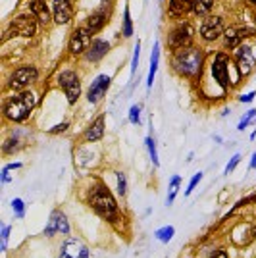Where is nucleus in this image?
<instances>
[{
	"instance_id": "14",
	"label": "nucleus",
	"mask_w": 256,
	"mask_h": 258,
	"mask_svg": "<svg viewBox=\"0 0 256 258\" xmlns=\"http://www.w3.org/2000/svg\"><path fill=\"white\" fill-rule=\"evenodd\" d=\"M58 258H89V249L79 239H67L60 249Z\"/></svg>"
},
{
	"instance_id": "23",
	"label": "nucleus",
	"mask_w": 256,
	"mask_h": 258,
	"mask_svg": "<svg viewBox=\"0 0 256 258\" xmlns=\"http://www.w3.org/2000/svg\"><path fill=\"white\" fill-rule=\"evenodd\" d=\"M212 8H214V0H194L192 14L198 16V18H204V16H208L212 12Z\"/></svg>"
},
{
	"instance_id": "39",
	"label": "nucleus",
	"mask_w": 256,
	"mask_h": 258,
	"mask_svg": "<svg viewBox=\"0 0 256 258\" xmlns=\"http://www.w3.org/2000/svg\"><path fill=\"white\" fill-rule=\"evenodd\" d=\"M64 129H67V124H62V126H56V128L50 129V133H60V131H64Z\"/></svg>"
},
{
	"instance_id": "34",
	"label": "nucleus",
	"mask_w": 256,
	"mask_h": 258,
	"mask_svg": "<svg viewBox=\"0 0 256 258\" xmlns=\"http://www.w3.org/2000/svg\"><path fill=\"white\" fill-rule=\"evenodd\" d=\"M239 160H241V154H235L231 160L227 162V166H225V175H229L235 168H237V164H239Z\"/></svg>"
},
{
	"instance_id": "1",
	"label": "nucleus",
	"mask_w": 256,
	"mask_h": 258,
	"mask_svg": "<svg viewBox=\"0 0 256 258\" xmlns=\"http://www.w3.org/2000/svg\"><path fill=\"white\" fill-rule=\"evenodd\" d=\"M202 64H204V54L200 48L187 46V48L173 52L171 65L183 77H198L202 73Z\"/></svg>"
},
{
	"instance_id": "16",
	"label": "nucleus",
	"mask_w": 256,
	"mask_h": 258,
	"mask_svg": "<svg viewBox=\"0 0 256 258\" xmlns=\"http://www.w3.org/2000/svg\"><path fill=\"white\" fill-rule=\"evenodd\" d=\"M52 16H54V22L60 23V25L69 23V20L73 16L71 2L69 0H54L52 2Z\"/></svg>"
},
{
	"instance_id": "28",
	"label": "nucleus",
	"mask_w": 256,
	"mask_h": 258,
	"mask_svg": "<svg viewBox=\"0 0 256 258\" xmlns=\"http://www.w3.org/2000/svg\"><path fill=\"white\" fill-rule=\"evenodd\" d=\"M173 233H175V229L171 226H166V227H160L158 231H156V237L160 239L162 243H170L171 241V237H173Z\"/></svg>"
},
{
	"instance_id": "21",
	"label": "nucleus",
	"mask_w": 256,
	"mask_h": 258,
	"mask_svg": "<svg viewBox=\"0 0 256 258\" xmlns=\"http://www.w3.org/2000/svg\"><path fill=\"white\" fill-rule=\"evenodd\" d=\"M102 135H104V114H100L89 126L85 137H87V141H98V139H102Z\"/></svg>"
},
{
	"instance_id": "10",
	"label": "nucleus",
	"mask_w": 256,
	"mask_h": 258,
	"mask_svg": "<svg viewBox=\"0 0 256 258\" xmlns=\"http://www.w3.org/2000/svg\"><path fill=\"white\" fill-rule=\"evenodd\" d=\"M235 62H237V69L241 75H249L256 65V56L253 48L249 44H241L235 52Z\"/></svg>"
},
{
	"instance_id": "9",
	"label": "nucleus",
	"mask_w": 256,
	"mask_h": 258,
	"mask_svg": "<svg viewBox=\"0 0 256 258\" xmlns=\"http://www.w3.org/2000/svg\"><path fill=\"white\" fill-rule=\"evenodd\" d=\"M91 35H93V33L89 31L87 27H79V29H75V31L71 33V37H69V44H67L69 52H71V54L87 52V48H89L91 43H93V37H91Z\"/></svg>"
},
{
	"instance_id": "37",
	"label": "nucleus",
	"mask_w": 256,
	"mask_h": 258,
	"mask_svg": "<svg viewBox=\"0 0 256 258\" xmlns=\"http://www.w3.org/2000/svg\"><path fill=\"white\" fill-rule=\"evenodd\" d=\"M8 181H10V168L4 166L2 168V183H8Z\"/></svg>"
},
{
	"instance_id": "8",
	"label": "nucleus",
	"mask_w": 256,
	"mask_h": 258,
	"mask_svg": "<svg viewBox=\"0 0 256 258\" xmlns=\"http://www.w3.org/2000/svg\"><path fill=\"white\" fill-rule=\"evenodd\" d=\"M225 33V27H224V18L220 16H210L206 18L202 23H200V37L204 41H216L218 37H222Z\"/></svg>"
},
{
	"instance_id": "29",
	"label": "nucleus",
	"mask_w": 256,
	"mask_h": 258,
	"mask_svg": "<svg viewBox=\"0 0 256 258\" xmlns=\"http://www.w3.org/2000/svg\"><path fill=\"white\" fill-rule=\"evenodd\" d=\"M12 210H14L16 218H23L25 216V204H23V200L21 198H14L12 200Z\"/></svg>"
},
{
	"instance_id": "4",
	"label": "nucleus",
	"mask_w": 256,
	"mask_h": 258,
	"mask_svg": "<svg viewBox=\"0 0 256 258\" xmlns=\"http://www.w3.org/2000/svg\"><path fill=\"white\" fill-rule=\"evenodd\" d=\"M35 33H37V18L27 16V14H20L10 22V25L6 29V39H10V37H33Z\"/></svg>"
},
{
	"instance_id": "22",
	"label": "nucleus",
	"mask_w": 256,
	"mask_h": 258,
	"mask_svg": "<svg viewBox=\"0 0 256 258\" xmlns=\"http://www.w3.org/2000/svg\"><path fill=\"white\" fill-rule=\"evenodd\" d=\"M158 60H160V43H154L152 46V54H150V67H149V79H147V87L150 89L154 83V73L158 69Z\"/></svg>"
},
{
	"instance_id": "26",
	"label": "nucleus",
	"mask_w": 256,
	"mask_h": 258,
	"mask_svg": "<svg viewBox=\"0 0 256 258\" xmlns=\"http://www.w3.org/2000/svg\"><path fill=\"white\" fill-rule=\"evenodd\" d=\"M147 149H149V154H150V160L154 166H158L160 162H158V150H156V141L152 139V137H147Z\"/></svg>"
},
{
	"instance_id": "6",
	"label": "nucleus",
	"mask_w": 256,
	"mask_h": 258,
	"mask_svg": "<svg viewBox=\"0 0 256 258\" xmlns=\"http://www.w3.org/2000/svg\"><path fill=\"white\" fill-rule=\"evenodd\" d=\"M37 75H39V71H37L35 65H21L10 75L8 87L10 89H25L27 85L37 81Z\"/></svg>"
},
{
	"instance_id": "43",
	"label": "nucleus",
	"mask_w": 256,
	"mask_h": 258,
	"mask_svg": "<svg viewBox=\"0 0 256 258\" xmlns=\"http://www.w3.org/2000/svg\"><path fill=\"white\" fill-rule=\"evenodd\" d=\"M102 2H104V0H102Z\"/></svg>"
},
{
	"instance_id": "5",
	"label": "nucleus",
	"mask_w": 256,
	"mask_h": 258,
	"mask_svg": "<svg viewBox=\"0 0 256 258\" xmlns=\"http://www.w3.org/2000/svg\"><path fill=\"white\" fill-rule=\"evenodd\" d=\"M192 35H194V31H192L191 23L181 22V23H177L171 31L168 33V46L173 52H177L181 48H187V46H191Z\"/></svg>"
},
{
	"instance_id": "13",
	"label": "nucleus",
	"mask_w": 256,
	"mask_h": 258,
	"mask_svg": "<svg viewBox=\"0 0 256 258\" xmlns=\"http://www.w3.org/2000/svg\"><path fill=\"white\" fill-rule=\"evenodd\" d=\"M56 233H64V235L69 233L67 218H65L64 212H60V210H54V212L50 214V220H48V224L44 227V235H46V237H52V235H56Z\"/></svg>"
},
{
	"instance_id": "42",
	"label": "nucleus",
	"mask_w": 256,
	"mask_h": 258,
	"mask_svg": "<svg viewBox=\"0 0 256 258\" xmlns=\"http://www.w3.org/2000/svg\"><path fill=\"white\" fill-rule=\"evenodd\" d=\"M249 2H251V4H256V0H249Z\"/></svg>"
},
{
	"instance_id": "24",
	"label": "nucleus",
	"mask_w": 256,
	"mask_h": 258,
	"mask_svg": "<svg viewBox=\"0 0 256 258\" xmlns=\"http://www.w3.org/2000/svg\"><path fill=\"white\" fill-rule=\"evenodd\" d=\"M179 183H181V177L179 175H173L171 181H170V189H168V198H166V204L171 206L173 200H175V194L179 191Z\"/></svg>"
},
{
	"instance_id": "36",
	"label": "nucleus",
	"mask_w": 256,
	"mask_h": 258,
	"mask_svg": "<svg viewBox=\"0 0 256 258\" xmlns=\"http://www.w3.org/2000/svg\"><path fill=\"white\" fill-rule=\"evenodd\" d=\"M8 237H10V226H2V251L8 247Z\"/></svg>"
},
{
	"instance_id": "35",
	"label": "nucleus",
	"mask_w": 256,
	"mask_h": 258,
	"mask_svg": "<svg viewBox=\"0 0 256 258\" xmlns=\"http://www.w3.org/2000/svg\"><path fill=\"white\" fill-rule=\"evenodd\" d=\"M202 179V172H196L194 175H192V179L189 181V187H187V191H185V194H191V191L198 185V181Z\"/></svg>"
},
{
	"instance_id": "38",
	"label": "nucleus",
	"mask_w": 256,
	"mask_h": 258,
	"mask_svg": "<svg viewBox=\"0 0 256 258\" xmlns=\"http://www.w3.org/2000/svg\"><path fill=\"white\" fill-rule=\"evenodd\" d=\"M255 91H251V93H249V95H243V97L239 98V100H241V102H253V98H255Z\"/></svg>"
},
{
	"instance_id": "18",
	"label": "nucleus",
	"mask_w": 256,
	"mask_h": 258,
	"mask_svg": "<svg viewBox=\"0 0 256 258\" xmlns=\"http://www.w3.org/2000/svg\"><path fill=\"white\" fill-rule=\"evenodd\" d=\"M29 10H31V16L37 18L39 23H48L50 22V10H48L46 2H43V0H29Z\"/></svg>"
},
{
	"instance_id": "15",
	"label": "nucleus",
	"mask_w": 256,
	"mask_h": 258,
	"mask_svg": "<svg viewBox=\"0 0 256 258\" xmlns=\"http://www.w3.org/2000/svg\"><path fill=\"white\" fill-rule=\"evenodd\" d=\"M110 83H112V79H110L108 75H98L95 81L91 83V87H89L87 100H89L91 104H95L100 98H104V95H106L108 89H110Z\"/></svg>"
},
{
	"instance_id": "33",
	"label": "nucleus",
	"mask_w": 256,
	"mask_h": 258,
	"mask_svg": "<svg viewBox=\"0 0 256 258\" xmlns=\"http://www.w3.org/2000/svg\"><path fill=\"white\" fill-rule=\"evenodd\" d=\"M139 58H141V43L135 44V52H133V62H131V75H135L137 65H139Z\"/></svg>"
},
{
	"instance_id": "32",
	"label": "nucleus",
	"mask_w": 256,
	"mask_h": 258,
	"mask_svg": "<svg viewBox=\"0 0 256 258\" xmlns=\"http://www.w3.org/2000/svg\"><path fill=\"white\" fill-rule=\"evenodd\" d=\"M116 177H118V193L122 194V196H126L128 194V179H126V173H116Z\"/></svg>"
},
{
	"instance_id": "40",
	"label": "nucleus",
	"mask_w": 256,
	"mask_h": 258,
	"mask_svg": "<svg viewBox=\"0 0 256 258\" xmlns=\"http://www.w3.org/2000/svg\"><path fill=\"white\" fill-rule=\"evenodd\" d=\"M210 258H229V257H227V253H225V251H218V253H214Z\"/></svg>"
},
{
	"instance_id": "25",
	"label": "nucleus",
	"mask_w": 256,
	"mask_h": 258,
	"mask_svg": "<svg viewBox=\"0 0 256 258\" xmlns=\"http://www.w3.org/2000/svg\"><path fill=\"white\" fill-rule=\"evenodd\" d=\"M122 31H124V37H131L133 35V22H131L129 6H126V10H124V27H122Z\"/></svg>"
},
{
	"instance_id": "7",
	"label": "nucleus",
	"mask_w": 256,
	"mask_h": 258,
	"mask_svg": "<svg viewBox=\"0 0 256 258\" xmlns=\"http://www.w3.org/2000/svg\"><path fill=\"white\" fill-rule=\"evenodd\" d=\"M58 85L64 89L65 97L69 100V104H73L77 98H79V93H81V83H79V77L75 71H62L58 75Z\"/></svg>"
},
{
	"instance_id": "41",
	"label": "nucleus",
	"mask_w": 256,
	"mask_h": 258,
	"mask_svg": "<svg viewBox=\"0 0 256 258\" xmlns=\"http://www.w3.org/2000/svg\"><path fill=\"white\" fill-rule=\"evenodd\" d=\"M251 168H256V152L253 154V160H251Z\"/></svg>"
},
{
	"instance_id": "12",
	"label": "nucleus",
	"mask_w": 256,
	"mask_h": 258,
	"mask_svg": "<svg viewBox=\"0 0 256 258\" xmlns=\"http://www.w3.org/2000/svg\"><path fill=\"white\" fill-rule=\"evenodd\" d=\"M108 18H110V6L106 4V0L100 4V8L96 10V12H93L91 16H89V20H87V29L93 33H98L104 25H106V22H108Z\"/></svg>"
},
{
	"instance_id": "30",
	"label": "nucleus",
	"mask_w": 256,
	"mask_h": 258,
	"mask_svg": "<svg viewBox=\"0 0 256 258\" xmlns=\"http://www.w3.org/2000/svg\"><path fill=\"white\" fill-rule=\"evenodd\" d=\"M129 122L133 126H139V122H141V104L131 106V110H129Z\"/></svg>"
},
{
	"instance_id": "3",
	"label": "nucleus",
	"mask_w": 256,
	"mask_h": 258,
	"mask_svg": "<svg viewBox=\"0 0 256 258\" xmlns=\"http://www.w3.org/2000/svg\"><path fill=\"white\" fill-rule=\"evenodd\" d=\"M91 206L98 216H102L104 220L112 222L116 220V212H118V204H116V198L112 196V193L104 187V185H98L91 191Z\"/></svg>"
},
{
	"instance_id": "11",
	"label": "nucleus",
	"mask_w": 256,
	"mask_h": 258,
	"mask_svg": "<svg viewBox=\"0 0 256 258\" xmlns=\"http://www.w3.org/2000/svg\"><path fill=\"white\" fill-rule=\"evenodd\" d=\"M229 56L224 54V52H218L212 60V75L216 79V83H220L222 87H227L229 85Z\"/></svg>"
},
{
	"instance_id": "20",
	"label": "nucleus",
	"mask_w": 256,
	"mask_h": 258,
	"mask_svg": "<svg viewBox=\"0 0 256 258\" xmlns=\"http://www.w3.org/2000/svg\"><path fill=\"white\" fill-rule=\"evenodd\" d=\"M192 4L194 0H170V16L173 18H181L187 12H192Z\"/></svg>"
},
{
	"instance_id": "27",
	"label": "nucleus",
	"mask_w": 256,
	"mask_h": 258,
	"mask_svg": "<svg viewBox=\"0 0 256 258\" xmlns=\"http://www.w3.org/2000/svg\"><path fill=\"white\" fill-rule=\"evenodd\" d=\"M20 149V137L14 133L6 143H4V154H12L14 150H18Z\"/></svg>"
},
{
	"instance_id": "2",
	"label": "nucleus",
	"mask_w": 256,
	"mask_h": 258,
	"mask_svg": "<svg viewBox=\"0 0 256 258\" xmlns=\"http://www.w3.org/2000/svg\"><path fill=\"white\" fill-rule=\"evenodd\" d=\"M35 108V95L29 91H23L20 95H14L4 104V116L12 122H23L29 118L31 110Z\"/></svg>"
},
{
	"instance_id": "31",
	"label": "nucleus",
	"mask_w": 256,
	"mask_h": 258,
	"mask_svg": "<svg viewBox=\"0 0 256 258\" xmlns=\"http://www.w3.org/2000/svg\"><path fill=\"white\" fill-rule=\"evenodd\" d=\"M253 122H256V110H251L247 112V116H243V120L239 122V131H245V128L251 126Z\"/></svg>"
},
{
	"instance_id": "17",
	"label": "nucleus",
	"mask_w": 256,
	"mask_h": 258,
	"mask_svg": "<svg viewBox=\"0 0 256 258\" xmlns=\"http://www.w3.org/2000/svg\"><path fill=\"white\" fill-rule=\"evenodd\" d=\"M110 50V43L108 41H104V39H93V43H91V46L87 48V60L89 62H98L100 58H104L106 56V52Z\"/></svg>"
},
{
	"instance_id": "19",
	"label": "nucleus",
	"mask_w": 256,
	"mask_h": 258,
	"mask_svg": "<svg viewBox=\"0 0 256 258\" xmlns=\"http://www.w3.org/2000/svg\"><path fill=\"white\" fill-rule=\"evenodd\" d=\"M247 35V29H237V27H231V29H225L224 33V44L225 48H237L243 39Z\"/></svg>"
}]
</instances>
